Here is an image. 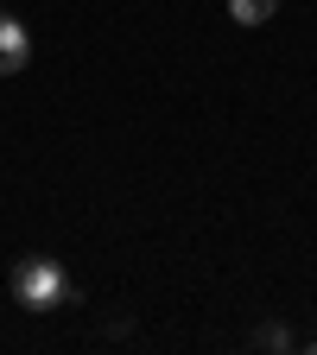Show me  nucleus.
<instances>
[{"instance_id":"f257e3e1","label":"nucleus","mask_w":317,"mask_h":355,"mask_svg":"<svg viewBox=\"0 0 317 355\" xmlns=\"http://www.w3.org/2000/svg\"><path fill=\"white\" fill-rule=\"evenodd\" d=\"M7 292H13L19 311H58V304H76V279L64 273L51 254H26V260L13 266Z\"/></svg>"},{"instance_id":"f03ea898","label":"nucleus","mask_w":317,"mask_h":355,"mask_svg":"<svg viewBox=\"0 0 317 355\" xmlns=\"http://www.w3.org/2000/svg\"><path fill=\"white\" fill-rule=\"evenodd\" d=\"M26 64H32V32L13 13H0V76H19Z\"/></svg>"},{"instance_id":"7ed1b4c3","label":"nucleus","mask_w":317,"mask_h":355,"mask_svg":"<svg viewBox=\"0 0 317 355\" xmlns=\"http://www.w3.org/2000/svg\"><path fill=\"white\" fill-rule=\"evenodd\" d=\"M229 13H235V26H266L280 13V0H229Z\"/></svg>"},{"instance_id":"20e7f679","label":"nucleus","mask_w":317,"mask_h":355,"mask_svg":"<svg viewBox=\"0 0 317 355\" xmlns=\"http://www.w3.org/2000/svg\"><path fill=\"white\" fill-rule=\"evenodd\" d=\"M254 349H292V330L286 324H260L254 330Z\"/></svg>"}]
</instances>
